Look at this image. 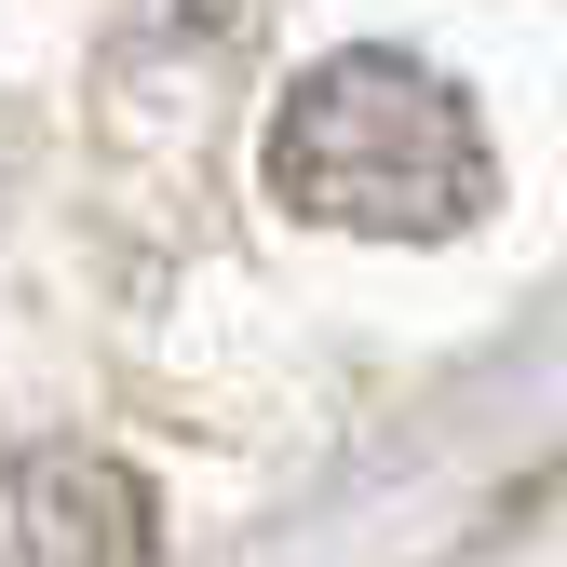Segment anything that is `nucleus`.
<instances>
[{
	"mask_svg": "<svg viewBox=\"0 0 567 567\" xmlns=\"http://www.w3.org/2000/svg\"><path fill=\"white\" fill-rule=\"evenodd\" d=\"M163 501L109 446H14L0 460V567H150Z\"/></svg>",
	"mask_w": 567,
	"mask_h": 567,
	"instance_id": "obj_2",
	"label": "nucleus"
},
{
	"mask_svg": "<svg viewBox=\"0 0 567 567\" xmlns=\"http://www.w3.org/2000/svg\"><path fill=\"white\" fill-rule=\"evenodd\" d=\"M270 203L311 217V230H365V244H460L501 203V163H486V122L433 54L351 41V54L284 82Z\"/></svg>",
	"mask_w": 567,
	"mask_h": 567,
	"instance_id": "obj_1",
	"label": "nucleus"
}]
</instances>
